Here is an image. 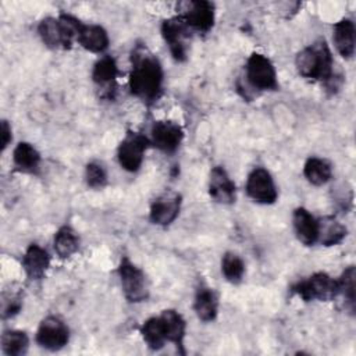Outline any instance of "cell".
I'll return each instance as SVG.
<instances>
[{"label": "cell", "mask_w": 356, "mask_h": 356, "mask_svg": "<svg viewBox=\"0 0 356 356\" xmlns=\"http://www.w3.org/2000/svg\"><path fill=\"white\" fill-rule=\"evenodd\" d=\"M13 163L17 171L35 174L39 170L40 153L28 142H19L13 152Z\"/></svg>", "instance_id": "21"}, {"label": "cell", "mask_w": 356, "mask_h": 356, "mask_svg": "<svg viewBox=\"0 0 356 356\" xmlns=\"http://www.w3.org/2000/svg\"><path fill=\"white\" fill-rule=\"evenodd\" d=\"M182 197L177 192H167L156 197L150 206V221L156 225L167 227L179 214Z\"/></svg>", "instance_id": "13"}, {"label": "cell", "mask_w": 356, "mask_h": 356, "mask_svg": "<svg viewBox=\"0 0 356 356\" xmlns=\"http://www.w3.org/2000/svg\"><path fill=\"white\" fill-rule=\"evenodd\" d=\"M161 35L170 53L175 61H185L188 58L191 29L189 26L177 15L164 19L161 24Z\"/></svg>", "instance_id": "8"}, {"label": "cell", "mask_w": 356, "mask_h": 356, "mask_svg": "<svg viewBox=\"0 0 356 356\" xmlns=\"http://www.w3.org/2000/svg\"><path fill=\"white\" fill-rule=\"evenodd\" d=\"M221 273L231 284H239L245 274L243 260L234 252H227L221 260Z\"/></svg>", "instance_id": "28"}, {"label": "cell", "mask_w": 356, "mask_h": 356, "mask_svg": "<svg viewBox=\"0 0 356 356\" xmlns=\"http://www.w3.org/2000/svg\"><path fill=\"white\" fill-rule=\"evenodd\" d=\"M131 93L143 103H154L163 92V68L159 58L145 46L136 44L131 51Z\"/></svg>", "instance_id": "1"}, {"label": "cell", "mask_w": 356, "mask_h": 356, "mask_svg": "<svg viewBox=\"0 0 356 356\" xmlns=\"http://www.w3.org/2000/svg\"><path fill=\"white\" fill-rule=\"evenodd\" d=\"M303 174L310 184L320 186L331 179L332 170L331 164L327 160L320 157H309L305 163Z\"/></svg>", "instance_id": "24"}, {"label": "cell", "mask_w": 356, "mask_h": 356, "mask_svg": "<svg viewBox=\"0 0 356 356\" xmlns=\"http://www.w3.org/2000/svg\"><path fill=\"white\" fill-rule=\"evenodd\" d=\"M317 242H320L324 246L338 245L346 236V228L331 216L317 220Z\"/></svg>", "instance_id": "23"}, {"label": "cell", "mask_w": 356, "mask_h": 356, "mask_svg": "<svg viewBox=\"0 0 356 356\" xmlns=\"http://www.w3.org/2000/svg\"><path fill=\"white\" fill-rule=\"evenodd\" d=\"M70 341V330L67 324L57 316H47L39 324L36 331V342L39 346L56 352L63 349Z\"/></svg>", "instance_id": "10"}, {"label": "cell", "mask_w": 356, "mask_h": 356, "mask_svg": "<svg viewBox=\"0 0 356 356\" xmlns=\"http://www.w3.org/2000/svg\"><path fill=\"white\" fill-rule=\"evenodd\" d=\"M193 309L199 320L213 321L218 313V299L214 291L206 285H200L196 289Z\"/></svg>", "instance_id": "20"}, {"label": "cell", "mask_w": 356, "mask_h": 356, "mask_svg": "<svg viewBox=\"0 0 356 356\" xmlns=\"http://www.w3.org/2000/svg\"><path fill=\"white\" fill-rule=\"evenodd\" d=\"M246 193L250 199L261 204H271L278 197L275 182L271 174L263 167L253 168L248 175Z\"/></svg>", "instance_id": "11"}, {"label": "cell", "mask_w": 356, "mask_h": 356, "mask_svg": "<svg viewBox=\"0 0 356 356\" xmlns=\"http://www.w3.org/2000/svg\"><path fill=\"white\" fill-rule=\"evenodd\" d=\"M245 76L249 86L254 90H277V71L270 61L261 53H252L246 61Z\"/></svg>", "instance_id": "5"}, {"label": "cell", "mask_w": 356, "mask_h": 356, "mask_svg": "<svg viewBox=\"0 0 356 356\" xmlns=\"http://www.w3.org/2000/svg\"><path fill=\"white\" fill-rule=\"evenodd\" d=\"M76 42L92 53H103L108 47L110 39L103 26L96 24H82Z\"/></svg>", "instance_id": "19"}, {"label": "cell", "mask_w": 356, "mask_h": 356, "mask_svg": "<svg viewBox=\"0 0 356 356\" xmlns=\"http://www.w3.org/2000/svg\"><path fill=\"white\" fill-rule=\"evenodd\" d=\"M355 24L349 18L338 21L332 28V40L335 49L343 58H350L355 54Z\"/></svg>", "instance_id": "18"}, {"label": "cell", "mask_w": 356, "mask_h": 356, "mask_svg": "<svg viewBox=\"0 0 356 356\" xmlns=\"http://www.w3.org/2000/svg\"><path fill=\"white\" fill-rule=\"evenodd\" d=\"M85 181H86V185L93 189L103 188L107 184V172L103 164L97 161L88 163L85 168Z\"/></svg>", "instance_id": "30"}, {"label": "cell", "mask_w": 356, "mask_h": 356, "mask_svg": "<svg viewBox=\"0 0 356 356\" xmlns=\"http://www.w3.org/2000/svg\"><path fill=\"white\" fill-rule=\"evenodd\" d=\"M209 195L214 202L221 204H231L235 202V184L221 165H216L210 171Z\"/></svg>", "instance_id": "14"}, {"label": "cell", "mask_w": 356, "mask_h": 356, "mask_svg": "<svg viewBox=\"0 0 356 356\" xmlns=\"http://www.w3.org/2000/svg\"><path fill=\"white\" fill-rule=\"evenodd\" d=\"M182 138V128L172 121H156L150 128V143L164 153H174Z\"/></svg>", "instance_id": "12"}, {"label": "cell", "mask_w": 356, "mask_h": 356, "mask_svg": "<svg viewBox=\"0 0 356 356\" xmlns=\"http://www.w3.org/2000/svg\"><path fill=\"white\" fill-rule=\"evenodd\" d=\"M81 26L82 22L78 18L60 14L57 18L47 17L42 19L38 25V33L49 49H70L78 40Z\"/></svg>", "instance_id": "3"}, {"label": "cell", "mask_w": 356, "mask_h": 356, "mask_svg": "<svg viewBox=\"0 0 356 356\" xmlns=\"http://www.w3.org/2000/svg\"><path fill=\"white\" fill-rule=\"evenodd\" d=\"M49 266H50V256L47 250L36 243L29 245L22 257V268L26 277L33 281L40 280L44 277Z\"/></svg>", "instance_id": "15"}, {"label": "cell", "mask_w": 356, "mask_h": 356, "mask_svg": "<svg viewBox=\"0 0 356 356\" xmlns=\"http://www.w3.org/2000/svg\"><path fill=\"white\" fill-rule=\"evenodd\" d=\"M54 250L61 259L72 256L79 249V236L70 225H63L54 235Z\"/></svg>", "instance_id": "25"}, {"label": "cell", "mask_w": 356, "mask_h": 356, "mask_svg": "<svg viewBox=\"0 0 356 356\" xmlns=\"http://www.w3.org/2000/svg\"><path fill=\"white\" fill-rule=\"evenodd\" d=\"M29 346L28 335L24 331H6L1 335V350L7 356H22Z\"/></svg>", "instance_id": "27"}, {"label": "cell", "mask_w": 356, "mask_h": 356, "mask_svg": "<svg viewBox=\"0 0 356 356\" xmlns=\"http://www.w3.org/2000/svg\"><path fill=\"white\" fill-rule=\"evenodd\" d=\"M140 335L150 349L153 350L161 349L167 342V338H165V332H164V327L160 316L147 318L140 327Z\"/></svg>", "instance_id": "26"}, {"label": "cell", "mask_w": 356, "mask_h": 356, "mask_svg": "<svg viewBox=\"0 0 356 356\" xmlns=\"http://www.w3.org/2000/svg\"><path fill=\"white\" fill-rule=\"evenodd\" d=\"M295 64L298 72L306 79L328 82L332 78L334 60L324 39H318L302 49L296 56Z\"/></svg>", "instance_id": "2"}, {"label": "cell", "mask_w": 356, "mask_h": 356, "mask_svg": "<svg viewBox=\"0 0 356 356\" xmlns=\"http://www.w3.org/2000/svg\"><path fill=\"white\" fill-rule=\"evenodd\" d=\"M292 222L296 238L300 243H303L305 246H312L317 242V220L309 210H306L305 207L295 209L292 214Z\"/></svg>", "instance_id": "16"}, {"label": "cell", "mask_w": 356, "mask_h": 356, "mask_svg": "<svg viewBox=\"0 0 356 356\" xmlns=\"http://www.w3.org/2000/svg\"><path fill=\"white\" fill-rule=\"evenodd\" d=\"M1 150H4L11 142V127L6 120L1 121Z\"/></svg>", "instance_id": "32"}, {"label": "cell", "mask_w": 356, "mask_h": 356, "mask_svg": "<svg viewBox=\"0 0 356 356\" xmlns=\"http://www.w3.org/2000/svg\"><path fill=\"white\" fill-rule=\"evenodd\" d=\"M117 75H118L117 63L111 56H103L93 65L92 78H93V82L100 88L103 95L111 96Z\"/></svg>", "instance_id": "17"}, {"label": "cell", "mask_w": 356, "mask_h": 356, "mask_svg": "<svg viewBox=\"0 0 356 356\" xmlns=\"http://www.w3.org/2000/svg\"><path fill=\"white\" fill-rule=\"evenodd\" d=\"M160 318L163 321L167 341L175 343L177 348H182L185 332H186V323L184 317L177 310L167 309L161 312Z\"/></svg>", "instance_id": "22"}, {"label": "cell", "mask_w": 356, "mask_h": 356, "mask_svg": "<svg viewBox=\"0 0 356 356\" xmlns=\"http://www.w3.org/2000/svg\"><path fill=\"white\" fill-rule=\"evenodd\" d=\"M149 145L150 140L146 136L139 132L128 131L117 150L120 165L129 172L138 171L143 163V156Z\"/></svg>", "instance_id": "9"}, {"label": "cell", "mask_w": 356, "mask_h": 356, "mask_svg": "<svg viewBox=\"0 0 356 356\" xmlns=\"http://www.w3.org/2000/svg\"><path fill=\"white\" fill-rule=\"evenodd\" d=\"M178 17L189 29L206 33L214 24V4L207 0H188L177 4Z\"/></svg>", "instance_id": "6"}, {"label": "cell", "mask_w": 356, "mask_h": 356, "mask_svg": "<svg viewBox=\"0 0 356 356\" xmlns=\"http://www.w3.org/2000/svg\"><path fill=\"white\" fill-rule=\"evenodd\" d=\"M338 284V295L345 300V307L349 309L350 313L355 312V267L349 266L339 278H337Z\"/></svg>", "instance_id": "29"}, {"label": "cell", "mask_w": 356, "mask_h": 356, "mask_svg": "<svg viewBox=\"0 0 356 356\" xmlns=\"http://www.w3.org/2000/svg\"><path fill=\"white\" fill-rule=\"evenodd\" d=\"M118 277L125 298L132 302H143L149 298L147 281L143 271L128 257H122L118 264Z\"/></svg>", "instance_id": "7"}, {"label": "cell", "mask_w": 356, "mask_h": 356, "mask_svg": "<svg viewBox=\"0 0 356 356\" xmlns=\"http://www.w3.org/2000/svg\"><path fill=\"white\" fill-rule=\"evenodd\" d=\"M22 306V298L19 291H4L1 296V314L3 318H8L15 316Z\"/></svg>", "instance_id": "31"}, {"label": "cell", "mask_w": 356, "mask_h": 356, "mask_svg": "<svg viewBox=\"0 0 356 356\" xmlns=\"http://www.w3.org/2000/svg\"><path fill=\"white\" fill-rule=\"evenodd\" d=\"M291 291L305 302H328L337 298L338 284L335 278L330 277L325 273H314L310 277L293 284Z\"/></svg>", "instance_id": "4"}]
</instances>
